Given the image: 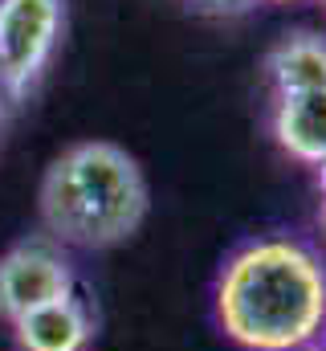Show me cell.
<instances>
[{
	"label": "cell",
	"mask_w": 326,
	"mask_h": 351,
	"mask_svg": "<svg viewBox=\"0 0 326 351\" xmlns=\"http://www.w3.org/2000/svg\"><path fill=\"white\" fill-rule=\"evenodd\" d=\"M216 319L244 351H306L326 331V265L290 237L237 250L216 282Z\"/></svg>",
	"instance_id": "6da1fadb"
},
{
	"label": "cell",
	"mask_w": 326,
	"mask_h": 351,
	"mask_svg": "<svg viewBox=\"0 0 326 351\" xmlns=\"http://www.w3.org/2000/svg\"><path fill=\"white\" fill-rule=\"evenodd\" d=\"M147 217V180L114 143H74L41 180V221L58 245L106 250Z\"/></svg>",
	"instance_id": "7a4b0ae2"
},
{
	"label": "cell",
	"mask_w": 326,
	"mask_h": 351,
	"mask_svg": "<svg viewBox=\"0 0 326 351\" xmlns=\"http://www.w3.org/2000/svg\"><path fill=\"white\" fill-rule=\"evenodd\" d=\"M62 33V0H0V86L25 94Z\"/></svg>",
	"instance_id": "3957f363"
},
{
	"label": "cell",
	"mask_w": 326,
	"mask_h": 351,
	"mask_svg": "<svg viewBox=\"0 0 326 351\" xmlns=\"http://www.w3.org/2000/svg\"><path fill=\"white\" fill-rule=\"evenodd\" d=\"M66 294H74V265L53 237L21 241L0 258V319L16 323Z\"/></svg>",
	"instance_id": "277c9868"
},
{
	"label": "cell",
	"mask_w": 326,
	"mask_h": 351,
	"mask_svg": "<svg viewBox=\"0 0 326 351\" xmlns=\"http://www.w3.org/2000/svg\"><path fill=\"white\" fill-rule=\"evenodd\" d=\"M21 351H86L94 339V315L78 294L53 298L12 323Z\"/></svg>",
	"instance_id": "5b68a950"
},
{
	"label": "cell",
	"mask_w": 326,
	"mask_h": 351,
	"mask_svg": "<svg viewBox=\"0 0 326 351\" xmlns=\"http://www.w3.org/2000/svg\"><path fill=\"white\" fill-rule=\"evenodd\" d=\"M273 139L277 147L310 168L326 164V90L277 94L273 106Z\"/></svg>",
	"instance_id": "8992f818"
},
{
	"label": "cell",
	"mask_w": 326,
	"mask_h": 351,
	"mask_svg": "<svg viewBox=\"0 0 326 351\" xmlns=\"http://www.w3.org/2000/svg\"><path fill=\"white\" fill-rule=\"evenodd\" d=\"M269 82L277 94L326 90V41L314 33H294L269 53Z\"/></svg>",
	"instance_id": "52a82bcc"
},
{
	"label": "cell",
	"mask_w": 326,
	"mask_h": 351,
	"mask_svg": "<svg viewBox=\"0 0 326 351\" xmlns=\"http://www.w3.org/2000/svg\"><path fill=\"white\" fill-rule=\"evenodd\" d=\"M188 4L192 12H204V16H241L257 0H188Z\"/></svg>",
	"instance_id": "ba28073f"
},
{
	"label": "cell",
	"mask_w": 326,
	"mask_h": 351,
	"mask_svg": "<svg viewBox=\"0 0 326 351\" xmlns=\"http://www.w3.org/2000/svg\"><path fill=\"white\" fill-rule=\"evenodd\" d=\"M318 184H323V200H326V164L318 168Z\"/></svg>",
	"instance_id": "9c48e42d"
},
{
	"label": "cell",
	"mask_w": 326,
	"mask_h": 351,
	"mask_svg": "<svg viewBox=\"0 0 326 351\" xmlns=\"http://www.w3.org/2000/svg\"><path fill=\"white\" fill-rule=\"evenodd\" d=\"M323 229H326V200H323Z\"/></svg>",
	"instance_id": "30bf717a"
},
{
	"label": "cell",
	"mask_w": 326,
	"mask_h": 351,
	"mask_svg": "<svg viewBox=\"0 0 326 351\" xmlns=\"http://www.w3.org/2000/svg\"><path fill=\"white\" fill-rule=\"evenodd\" d=\"M273 4H294V0H273Z\"/></svg>",
	"instance_id": "8fae6325"
},
{
	"label": "cell",
	"mask_w": 326,
	"mask_h": 351,
	"mask_svg": "<svg viewBox=\"0 0 326 351\" xmlns=\"http://www.w3.org/2000/svg\"><path fill=\"white\" fill-rule=\"evenodd\" d=\"M310 351H326V348H310Z\"/></svg>",
	"instance_id": "7c38bea8"
},
{
	"label": "cell",
	"mask_w": 326,
	"mask_h": 351,
	"mask_svg": "<svg viewBox=\"0 0 326 351\" xmlns=\"http://www.w3.org/2000/svg\"><path fill=\"white\" fill-rule=\"evenodd\" d=\"M323 4H326V0H323Z\"/></svg>",
	"instance_id": "4fadbf2b"
},
{
	"label": "cell",
	"mask_w": 326,
	"mask_h": 351,
	"mask_svg": "<svg viewBox=\"0 0 326 351\" xmlns=\"http://www.w3.org/2000/svg\"><path fill=\"white\" fill-rule=\"evenodd\" d=\"M0 90H4V86H0Z\"/></svg>",
	"instance_id": "5bb4252c"
}]
</instances>
